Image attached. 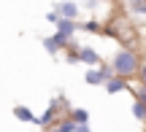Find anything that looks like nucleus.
<instances>
[{
	"mask_svg": "<svg viewBox=\"0 0 146 132\" xmlns=\"http://www.w3.org/2000/svg\"><path fill=\"white\" fill-rule=\"evenodd\" d=\"M138 68H141V62H138V54L130 51V49H122V51H116L114 62H111V73L122 76V78H127V76L138 73Z\"/></svg>",
	"mask_w": 146,
	"mask_h": 132,
	"instance_id": "1",
	"label": "nucleus"
},
{
	"mask_svg": "<svg viewBox=\"0 0 146 132\" xmlns=\"http://www.w3.org/2000/svg\"><path fill=\"white\" fill-rule=\"evenodd\" d=\"M84 78H87V84H92V86L106 84V78H111V68H106V65L100 68V65H98V70H87Z\"/></svg>",
	"mask_w": 146,
	"mask_h": 132,
	"instance_id": "2",
	"label": "nucleus"
},
{
	"mask_svg": "<svg viewBox=\"0 0 146 132\" xmlns=\"http://www.w3.org/2000/svg\"><path fill=\"white\" fill-rule=\"evenodd\" d=\"M54 24H57V32H60V35H65V38H70L73 32H76V19H62V16H60Z\"/></svg>",
	"mask_w": 146,
	"mask_h": 132,
	"instance_id": "3",
	"label": "nucleus"
},
{
	"mask_svg": "<svg viewBox=\"0 0 146 132\" xmlns=\"http://www.w3.org/2000/svg\"><path fill=\"white\" fill-rule=\"evenodd\" d=\"M54 11H57V14H62V19H76L78 5H76V3H60Z\"/></svg>",
	"mask_w": 146,
	"mask_h": 132,
	"instance_id": "4",
	"label": "nucleus"
},
{
	"mask_svg": "<svg viewBox=\"0 0 146 132\" xmlns=\"http://www.w3.org/2000/svg\"><path fill=\"white\" fill-rule=\"evenodd\" d=\"M106 89L114 95V92H122V89H127V84H125V78L122 76H111V78H106Z\"/></svg>",
	"mask_w": 146,
	"mask_h": 132,
	"instance_id": "5",
	"label": "nucleus"
},
{
	"mask_svg": "<svg viewBox=\"0 0 146 132\" xmlns=\"http://www.w3.org/2000/svg\"><path fill=\"white\" fill-rule=\"evenodd\" d=\"M76 57L87 65H100V54H95L92 49H81V51H76Z\"/></svg>",
	"mask_w": 146,
	"mask_h": 132,
	"instance_id": "6",
	"label": "nucleus"
},
{
	"mask_svg": "<svg viewBox=\"0 0 146 132\" xmlns=\"http://www.w3.org/2000/svg\"><path fill=\"white\" fill-rule=\"evenodd\" d=\"M14 116L19 119V121H33V124H35V116H33V111H27L25 105H16V108H14Z\"/></svg>",
	"mask_w": 146,
	"mask_h": 132,
	"instance_id": "7",
	"label": "nucleus"
},
{
	"mask_svg": "<svg viewBox=\"0 0 146 132\" xmlns=\"http://www.w3.org/2000/svg\"><path fill=\"white\" fill-rule=\"evenodd\" d=\"M127 3H130V11H133V14L146 16V0H127Z\"/></svg>",
	"mask_w": 146,
	"mask_h": 132,
	"instance_id": "8",
	"label": "nucleus"
},
{
	"mask_svg": "<svg viewBox=\"0 0 146 132\" xmlns=\"http://www.w3.org/2000/svg\"><path fill=\"white\" fill-rule=\"evenodd\" d=\"M133 113H135V119H146V105H141V102L135 100V108H133Z\"/></svg>",
	"mask_w": 146,
	"mask_h": 132,
	"instance_id": "9",
	"label": "nucleus"
},
{
	"mask_svg": "<svg viewBox=\"0 0 146 132\" xmlns=\"http://www.w3.org/2000/svg\"><path fill=\"white\" fill-rule=\"evenodd\" d=\"M73 127H76V121H70V119H68V121H62L54 132H73Z\"/></svg>",
	"mask_w": 146,
	"mask_h": 132,
	"instance_id": "10",
	"label": "nucleus"
},
{
	"mask_svg": "<svg viewBox=\"0 0 146 132\" xmlns=\"http://www.w3.org/2000/svg\"><path fill=\"white\" fill-rule=\"evenodd\" d=\"M87 111H73V121H78V124H87Z\"/></svg>",
	"mask_w": 146,
	"mask_h": 132,
	"instance_id": "11",
	"label": "nucleus"
},
{
	"mask_svg": "<svg viewBox=\"0 0 146 132\" xmlns=\"http://www.w3.org/2000/svg\"><path fill=\"white\" fill-rule=\"evenodd\" d=\"M135 97H138V102H141V105H146V86H141V89L135 92Z\"/></svg>",
	"mask_w": 146,
	"mask_h": 132,
	"instance_id": "12",
	"label": "nucleus"
},
{
	"mask_svg": "<svg viewBox=\"0 0 146 132\" xmlns=\"http://www.w3.org/2000/svg\"><path fill=\"white\" fill-rule=\"evenodd\" d=\"M84 27H87L89 32H98V30H100V24H98V22H87V24H84Z\"/></svg>",
	"mask_w": 146,
	"mask_h": 132,
	"instance_id": "13",
	"label": "nucleus"
},
{
	"mask_svg": "<svg viewBox=\"0 0 146 132\" xmlns=\"http://www.w3.org/2000/svg\"><path fill=\"white\" fill-rule=\"evenodd\" d=\"M73 132H89V127H87V124H76V127H73Z\"/></svg>",
	"mask_w": 146,
	"mask_h": 132,
	"instance_id": "14",
	"label": "nucleus"
},
{
	"mask_svg": "<svg viewBox=\"0 0 146 132\" xmlns=\"http://www.w3.org/2000/svg\"><path fill=\"white\" fill-rule=\"evenodd\" d=\"M141 70V81H143V86H146V62H143V68H138Z\"/></svg>",
	"mask_w": 146,
	"mask_h": 132,
	"instance_id": "15",
	"label": "nucleus"
}]
</instances>
